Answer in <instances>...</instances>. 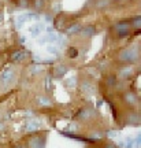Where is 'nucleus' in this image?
Masks as SVG:
<instances>
[{
    "mask_svg": "<svg viewBox=\"0 0 141 148\" xmlns=\"http://www.w3.org/2000/svg\"><path fill=\"white\" fill-rule=\"evenodd\" d=\"M59 34L57 33H49L48 36H45L44 38L41 40V42H47V41H51V42H53V41H59Z\"/></svg>",
    "mask_w": 141,
    "mask_h": 148,
    "instance_id": "nucleus-9",
    "label": "nucleus"
},
{
    "mask_svg": "<svg viewBox=\"0 0 141 148\" xmlns=\"http://www.w3.org/2000/svg\"><path fill=\"white\" fill-rule=\"evenodd\" d=\"M66 71H67V69H66L64 66H57L56 69H53V75H55V77H62Z\"/></svg>",
    "mask_w": 141,
    "mask_h": 148,
    "instance_id": "nucleus-12",
    "label": "nucleus"
},
{
    "mask_svg": "<svg viewBox=\"0 0 141 148\" xmlns=\"http://www.w3.org/2000/svg\"><path fill=\"white\" fill-rule=\"evenodd\" d=\"M92 115H93V111H90V110H84L78 114V116L82 118V119H88V118H90Z\"/></svg>",
    "mask_w": 141,
    "mask_h": 148,
    "instance_id": "nucleus-13",
    "label": "nucleus"
},
{
    "mask_svg": "<svg viewBox=\"0 0 141 148\" xmlns=\"http://www.w3.org/2000/svg\"><path fill=\"white\" fill-rule=\"evenodd\" d=\"M38 71H40V66H37V64H34V66L30 69V73H33V74L38 73Z\"/></svg>",
    "mask_w": 141,
    "mask_h": 148,
    "instance_id": "nucleus-23",
    "label": "nucleus"
},
{
    "mask_svg": "<svg viewBox=\"0 0 141 148\" xmlns=\"http://www.w3.org/2000/svg\"><path fill=\"white\" fill-rule=\"evenodd\" d=\"M44 29H45L44 23H36V25H33V26L30 27L31 36H38V34H40V33H41Z\"/></svg>",
    "mask_w": 141,
    "mask_h": 148,
    "instance_id": "nucleus-4",
    "label": "nucleus"
},
{
    "mask_svg": "<svg viewBox=\"0 0 141 148\" xmlns=\"http://www.w3.org/2000/svg\"><path fill=\"white\" fill-rule=\"evenodd\" d=\"M105 5H108V0H100L97 3V7H105Z\"/></svg>",
    "mask_w": 141,
    "mask_h": 148,
    "instance_id": "nucleus-22",
    "label": "nucleus"
},
{
    "mask_svg": "<svg viewBox=\"0 0 141 148\" xmlns=\"http://www.w3.org/2000/svg\"><path fill=\"white\" fill-rule=\"evenodd\" d=\"M84 34H86V36H93V34H94V27L86 26L84 29Z\"/></svg>",
    "mask_w": 141,
    "mask_h": 148,
    "instance_id": "nucleus-17",
    "label": "nucleus"
},
{
    "mask_svg": "<svg viewBox=\"0 0 141 148\" xmlns=\"http://www.w3.org/2000/svg\"><path fill=\"white\" fill-rule=\"evenodd\" d=\"M79 30V25H77V23H74L71 27H68L67 29V33L68 34H73V33H75V32H78Z\"/></svg>",
    "mask_w": 141,
    "mask_h": 148,
    "instance_id": "nucleus-18",
    "label": "nucleus"
},
{
    "mask_svg": "<svg viewBox=\"0 0 141 148\" xmlns=\"http://www.w3.org/2000/svg\"><path fill=\"white\" fill-rule=\"evenodd\" d=\"M42 4H44V0H33V5L36 8H40Z\"/></svg>",
    "mask_w": 141,
    "mask_h": 148,
    "instance_id": "nucleus-20",
    "label": "nucleus"
},
{
    "mask_svg": "<svg viewBox=\"0 0 141 148\" xmlns=\"http://www.w3.org/2000/svg\"><path fill=\"white\" fill-rule=\"evenodd\" d=\"M42 140L40 137H33L30 141V148H42Z\"/></svg>",
    "mask_w": 141,
    "mask_h": 148,
    "instance_id": "nucleus-10",
    "label": "nucleus"
},
{
    "mask_svg": "<svg viewBox=\"0 0 141 148\" xmlns=\"http://www.w3.org/2000/svg\"><path fill=\"white\" fill-rule=\"evenodd\" d=\"M108 136H110V137H115V136H116V132H115V130H110V132H108Z\"/></svg>",
    "mask_w": 141,
    "mask_h": 148,
    "instance_id": "nucleus-26",
    "label": "nucleus"
},
{
    "mask_svg": "<svg viewBox=\"0 0 141 148\" xmlns=\"http://www.w3.org/2000/svg\"><path fill=\"white\" fill-rule=\"evenodd\" d=\"M134 27H140V16H137L134 19Z\"/></svg>",
    "mask_w": 141,
    "mask_h": 148,
    "instance_id": "nucleus-25",
    "label": "nucleus"
},
{
    "mask_svg": "<svg viewBox=\"0 0 141 148\" xmlns=\"http://www.w3.org/2000/svg\"><path fill=\"white\" fill-rule=\"evenodd\" d=\"M120 148H134V140L131 138H126L125 141H120L119 143Z\"/></svg>",
    "mask_w": 141,
    "mask_h": 148,
    "instance_id": "nucleus-11",
    "label": "nucleus"
},
{
    "mask_svg": "<svg viewBox=\"0 0 141 148\" xmlns=\"http://www.w3.org/2000/svg\"><path fill=\"white\" fill-rule=\"evenodd\" d=\"M131 74H133V69H130V67H125V69H122L119 71L118 77H119L120 79H127Z\"/></svg>",
    "mask_w": 141,
    "mask_h": 148,
    "instance_id": "nucleus-7",
    "label": "nucleus"
},
{
    "mask_svg": "<svg viewBox=\"0 0 141 148\" xmlns=\"http://www.w3.org/2000/svg\"><path fill=\"white\" fill-rule=\"evenodd\" d=\"M127 122H129V123H133V125H137V123H138V115H137V114H130V116L127 118Z\"/></svg>",
    "mask_w": 141,
    "mask_h": 148,
    "instance_id": "nucleus-15",
    "label": "nucleus"
},
{
    "mask_svg": "<svg viewBox=\"0 0 141 148\" xmlns=\"http://www.w3.org/2000/svg\"><path fill=\"white\" fill-rule=\"evenodd\" d=\"M75 78H68L67 81H66V86H68V88H73V86H75Z\"/></svg>",
    "mask_w": 141,
    "mask_h": 148,
    "instance_id": "nucleus-19",
    "label": "nucleus"
},
{
    "mask_svg": "<svg viewBox=\"0 0 141 148\" xmlns=\"http://www.w3.org/2000/svg\"><path fill=\"white\" fill-rule=\"evenodd\" d=\"M14 78V70L12 69H5L3 73L0 74V82L3 85L10 84V81Z\"/></svg>",
    "mask_w": 141,
    "mask_h": 148,
    "instance_id": "nucleus-3",
    "label": "nucleus"
},
{
    "mask_svg": "<svg viewBox=\"0 0 141 148\" xmlns=\"http://www.w3.org/2000/svg\"><path fill=\"white\" fill-rule=\"evenodd\" d=\"M37 100H38V103H40L41 106H44V107L51 106V100H49L48 97H38Z\"/></svg>",
    "mask_w": 141,
    "mask_h": 148,
    "instance_id": "nucleus-14",
    "label": "nucleus"
},
{
    "mask_svg": "<svg viewBox=\"0 0 141 148\" xmlns=\"http://www.w3.org/2000/svg\"><path fill=\"white\" fill-rule=\"evenodd\" d=\"M40 126H41V123L38 121H30L26 123V130L27 132H36L40 129Z\"/></svg>",
    "mask_w": 141,
    "mask_h": 148,
    "instance_id": "nucleus-5",
    "label": "nucleus"
},
{
    "mask_svg": "<svg viewBox=\"0 0 141 148\" xmlns=\"http://www.w3.org/2000/svg\"><path fill=\"white\" fill-rule=\"evenodd\" d=\"M48 51H49V52H53V53H57V48L53 47V45H49V47H48Z\"/></svg>",
    "mask_w": 141,
    "mask_h": 148,
    "instance_id": "nucleus-24",
    "label": "nucleus"
},
{
    "mask_svg": "<svg viewBox=\"0 0 141 148\" xmlns=\"http://www.w3.org/2000/svg\"><path fill=\"white\" fill-rule=\"evenodd\" d=\"M138 58V52L136 48H130V49H123L119 53V59L125 60V62H134Z\"/></svg>",
    "mask_w": 141,
    "mask_h": 148,
    "instance_id": "nucleus-1",
    "label": "nucleus"
},
{
    "mask_svg": "<svg viewBox=\"0 0 141 148\" xmlns=\"http://www.w3.org/2000/svg\"><path fill=\"white\" fill-rule=\"evenodd\" d=\"M82 90H85V92H86V90H88V92H93L94 88H93V85L92 84H89V82H84V84H82Z\"/></svg>",
    "mask_w": 141,
    "mask_h": 148,
    "instance_id": "nucleus-16",
    "label": "nucleus"
},
{
    "mask_svg": "<svg viewBox=\"0 0 141 148\" xmlns=\"http://www.w3.org/2000/svg\"><path fill=\"white\" fill-rule=\"evenodd\" d=\"M125 100L127 101L129 104H136V103H137L136 93H133V92H126V93H125Z\"/></svg>",
    "mask_w": 141,
    "mask_h": 148,
    "instance_id": "nucleus-8",
    "label": "nucleus"
},
{
    "mask_svg": "<svg viewBox=\"0 0 141 148\" xmlns=\"http://www.w3.org/2000/svg\"><path fill=\"white\" fill-rule=\"evenodd\" d=\"M104 148H115V145H114V144H111V143H108V144H105Z\"/></svg>",
    "mask_w": 141,
    "mask_h": 148,
    "instance_id": "nucleus-27",
    "label": "nucleus"
},
{
    "mask_svg": "<svg viewBox=\"0 0 141 148\" xmlns=\"http://www.w3.org/2000/svg\"><path fill=\"white\" fill-rule=\"evenodd\" d=\"M77 55H78L77 49H74V48H70V51H68V56H70V58H75Z\"/></svg>",
    "mask_w": 141,
    "mask_h": 148,
    "instance_id": "nucleus-21",
    "label": "nucleus"
},
{
    "mask_svg": "<svg viewBox=\"0 0 141 148\" xmlns=\"http://www.w3.org/2000/svg\"><path fill=\"white\" fill-rule=\"evenodd\" d=\"M116 30H118V36L119 37H126L129 34V29H130V23L129 22H119L116 23Z\"/></svg>",
    "mask_w": 141,
    "mask_h": 148,
    "instance_id": "nucleus-2",
    "label": "nucleus"
},
{
    "mask_svg": "<svg viewBox=\"0 0 141 148\" xmlns=\"http://www.w3.org/2000/svg\"><path fill=\"white\" fill-rule=\"evenodd\" d=\"M27 56V52L25 51H16L11 55V59L14 60V62H19V60H23V59Z\"/></svg>",
    "mask_w": 141,
    "mask_h": 148,
    "instance_id": "nucleus-6",
    "label": "nucleus"
}]
</instances>
